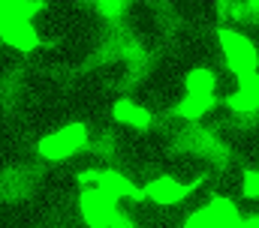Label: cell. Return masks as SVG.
Listing matches in <instances>:
<instances>
[{
	"label": "cell",
	"mask_w": 259,
	"mask_h": 228,
	"mask_svg": "<svg viewBox=\"0 0 259 228\" xmlns=\"http://www.w3.org/2000/svg\"><path fill=\"white\" fill-rule=\"evenodd\" d=\"M88 141H91V132H88L84 123H66V126H61V129L42 135L39 144H36V150H39V156L49 159V162H64V159H69L72 153L84 150Z\"/></svg>",
	"instance_id": "1"
},
{
	"label": "cell",
	"mask_w": 259,
	"mask_h": 228,
	"mask_svg": "<svg viewBox=\"0 0 259 228\" xmlns=\"http://www.w3.org/2000/svg\"><path fill=\"white\" fill-rule=\"evenodd\" d=\"M78 186L81 189H94V192H103V195H109V198H115V201H121V198H133V201H139L145 192L139 189V183H133L127 174H121V171L115 168H84L78 171Z\"/></svg>",
	"instance_id": "2"
},
{
	"label": "cell",
	"mask_w": 259,
	"mask_h": 228,
	"mask_svg": "<svg viewBox=\"0 0 259 228\" xmlns=\"http://www.w3.org/2000/svg\"><path fill=\"white\" fill-rule=\"evenodd\" d=\"M220 48L226 57V66L238 75V81L259 75V54L253 48V42L241 33V30H220Z\"/></svg>",
	"instance_id": "3"
},
{
	"label": "cell",
	"mask_w": 259,
	"mask_h": 228,
	"mask_svg": "<svg viewBox=\"0 0 259 228\" xmlns=\"http://www.w3.org/2000/svg\"><path fill=\"white\" fill-rule=\"evenodd\" d=\"M81 219L88 228H112L118 219V201L103 195V192H94V189H81Z\"/></svg>",
	"instance_id": "4"
},
{
	"label": "cell",
	"mask_w": 259,
	"mask_h": 228,
	"mask_svg": "<svg viewBox=\"0 0 259 228\" xmlns=\"http://www.w3.org/2000/svg\"><path fill=\"white\" fill-rule=\"evenodd\" d=\"M145 198H151L154 204H178L190 195V186L181 183L178 177H154L145 183Z\"/></svg>",
	"instance_id": "5"
},
{
	"label": "cell",
	"mask_w": 259,
	"mask_h": 228,
	"mask_svg": "<svg viewBox=\"0 0 259 228\" xmlns=\"http://www.w3.org/2000/svg\"><path fill=\"white\" fill-rule=\"evenodd\" d=\"M0 39L15 48V51H33L39 48V33L33 27V21H3L0 24Z\"/></svg>",
	"instance_id": "6"
},
{
	"label": "cell",
	"mask_w": 259,
	"mask_h": 228,
	"mask_svg": "<svg viewBox=\"0 0 259 228\" xmlns=\"http://www.w3.org/2000/svg\"><path fill=\"white\" fill-rule=\"evenodd\" d=\"M115 120L121 126H133V129H148L151 126V111L133 99H121L115 102Z\"/></svg>",
	"instance_id": "7"
},
{
	"label": "cell",
	"mask_w": 259,
	"mask_h": 228,
	"mask_svg": "<svg viewBox=\"0 0 259 228\" xmlns=\"http://www.w3.org/2000/svg\"><path fill=\"white\" fill-rule=\"evenodd\" d=\"M36 12H42L39 0H0V24L3 21H30Z\"/></svg>",
	"instance_id": "8"
},
{
	"label": "cell",
	"mask_w": 259,
	"mask_h": 228,
	"mask_svg": "<svg viewBox=\"0 0 259 228\" xmlns=\"http://www.w3.org/2000/svg\"><path fill=\"white\" fill-rule=\"evenodd\" d=\"M184 87H187V93H190V96H208V99H214V87H217V75H214L211 69H205V66H199V69H193V72L187 75V81H184Z\"/></svg>",
	"instance_id": "9"
},
{
	"label": "cell",
	"mask_w": 259,
	"mask_h": 228,
	"mask_svg": "<svg viewBox=\"0 0 259 228\" xmlns=\"http://www.w3.org/2000/svg\"><path fill=\"white\" fill-rule=\"evenodd\" d=\"M211 102H214V99H208V96H190V93H184V99L178 102V108H175V114H178L181 120H190V123H199V120L205 117V111L211 108Z\"/></svg>",
	"instance_id": "10"
},
{
	"label": "cell",
	"mask_w": 259,
	"mask_h": 228,
	"mask_svg": "<svg viewBox=\"0 0 259 228\" xmlns=\"http://www.w3.org/2000/svg\"><path fill=\"white\" fill-rule=\"evenodd\" d=\"M217 9H220V12H232L229 18H232V21H241V24L259 21V0H253V3H220Z\"/></svg>",
	"instance_id": "11"
},
{
	"label": "cell",
	"mask_w": 259,
	"mask_h": 228,
	"mask_svg": "<svg viewBox=\"0 0 259 228\" xmlns=\"http://www.w3.org/2000/svg\"><path fill=\"white\" fill-rule=\"evenodd\" d=\"M184 228H217V219H214V210H211V204H208V207H199L193 216L184 222Z\"/></svg>",
	"instance_id": "12"
},
{
	"label": "cell",
	"mask_w": 259,
	"mask_h": 228,
	"mask_svg": "<svg viewBox=\"0 0 259 228\" xmlns=\"http://www.w3.org/2000/svg\"><path fill=\"white\" fill-rule=\"evenodd\" d=\"M241 192H244L247 198H259V168L244 171V177H241Z\"/></svg>",
	"instance_id": "13"
},
{
	"label": "cell",
	"mask_w": 259,
	"mask_h": 228,
	"mask_svg": "<svg viewBox=\"0 0 259 228\" xmlns=\"http://www.w3.org/2000/svg\"><path fill=\"white\" fill-rule=\"evenodd\" d=\"M112 228H133V213H130L127 207L118 210V219H115V225Z\"/></svg>",
	"instance_id": "14"
},
{
	"label": "cell",
	"mask_w": 259,
	"mask_h": 228,
	"mask_svg": "<svg viewBox=\"0 0 259 228\" xmlns=\"http://www.w3.org/2000/svg\"><path fill=\"white\" fill-rule=\"evenodd\" d=\"M241 228H259V216H247V219H241Z\"/></svg>",
	"instance_id": "15"
}]
</instances>
